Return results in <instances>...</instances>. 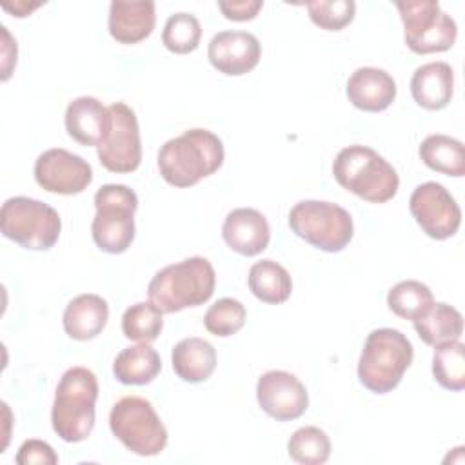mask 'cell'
I'll use <instances>...</instances> for the list:
<instances>
[{
	"instance_id": "d590c367",
	"label": "cell",
	"mask_w": 465,
	"mask_h": 465,
	"mask_svg": "<svg viewBox=\"0 0 465 465\" xmlns=\"http://www.w3.org/2000/svg\"><path fill=\"white\" fill-rule=\"evenodd\" d=\"M42 5V2H36V4H29V2H15V4H2V7L5 11H9L13 16L16 18H24V16H29L35 9H38Z\"/></svg>"
},
{
	"instance_id": "1f68e13d",
	"label": "cell",
	"mask_w": 465,
	"mask_h": 465,
	"mask_svg": "<svg viewBox=\"0 0 465 465\" xmlns=\"http://www.w3.org/2000/svg\"><path fill=\"white\" fill-rule=\"evenodd\" d=\"M247 318V311L243 303L236 298H220L216 300L203 316L205 329L220 338H227L236 334Z\"/></svg>"
},
{
	"instance_id": "cb8c5ba5",
	"label": "cell",
	"mask_w": 465,
	"mask_h": 465,
	"mask_svg": "<svg viewBox=\"0 0 465 465\" xmlns=\"http://www.w3.org/2000/svg\"><path fill=\"white\" fill-rule=\"evenodd\" d=\"M162 371V360L149 343H138L120 351L113 361V374L124 385H147Z\"/></svg>"
},
{
	"instance_id": "ba28073f",
	"label": "cell",
	"mask_w": 465,
	"mask_h": 465,
	"mask_svg": "<svg viewBox=\"0 0 465 465\" xmlns=\"http://www.w3.org/2000/svg\"><path fill=\"white\" fill-rule=\"evenodd\" d=\"M291 231L325 252L343 251L352 236L354 223L349 211L334 202L302 200L289 211Z\"/></svg>"
},
{
	"instance_id": "52a82bcc",
	"label": "cell",
	"mask_w": 465,
	"mask_h": 465,
	"mask_svg": "<svg viewBox=\"0 0 465 465\" xmlns=\"http://www.w3.org/2000/svg\"><path fill=\"white\" fill-rule=\"evenodd\" d=\"M2 234L29 251L51 249L62 231V220L54 207L27 196H13L0 209Z\"/></svg>"
},
{
	"instance_id": "4dcf8cb0",
	"label": "cell",
	"mask_w": 465,
	"mask_h": 465,
	"mask_svg": "<svg viewBox=\"0 0 465 465\" xmlns=\"http://www.w3.org/2000/svg\"><path fill=\"white\" fill-rule=\"evenodd\" d=\"M202 38V25L191 13H174L167 18L162 31V44L174 54L196 51Z\"/></svg>"
},
{
	"instance_id": "ffe728a7",
	"label": "cell",
	"mask_w": 465,
	"mask_h": 465,
	"mask_svg": "<svg viewBox=\"0 0 465 465\" xmlns=\"http://www.w3.org/2000/svg\"><path fill=\"white\" fill-rule=\"evenodd\" d=\"M454 91V71L447 62L420 65L411 78L414 102L427 111H440L449 105Z\"/></svg>"
},
{
	"instance_id": "e575fe53",
	"label": "cell",
	"mask_w": 465,
	"mask_h": 465,
	"mask_svg": "<svg viewBox=\"0 0 465 465\" xmlns=\"http://www.w3.org/2000/svg\"><path fill=\"white\" fill-rule=\"evenodd\" d=\"M263 7L262 0H236V2H218V9L227 20L232 22H247L256 18L260 9Z\"/></svg>"
},
{
	"instance_id": "8992f818",
	"label": "cell",
	"mask_w": 465,
	"mask_h": 465,
	"mask_svg": "<svg viewBox=\"0 0 465 465\" xmlns=\"http://www.w3.org/2000/svg\"><path fill=\"white\" fill-rule=\"evenodd\" d=\"M94 207L91 234L96 247L109 254L125 252L134 240L136 193L122 183H105L94 194Z\"/></svg>"
},
{
	"instance_id": "5bb4252c",
	"label": "cell",
	"mask_w": 465,
	"mask_h": 465,
	"mask_svg": "<svg viewBox=\"0 0 465 465\" xmlns=\"http://www.w3.org/2000/svg\"><path fill=\"white\" fill-rule=\"evenodd\" d=\"M256 400L260 409L276 421L300 418L309 407L305 385L287 371H267L258 378Z\"/></svg>"
},
{
	"instance_id": "d6986e66",
	"label": "cell",
	"mask_w": 465,
	"mask_h": 465,
	"mask_svg": "<svg viewBox=\"0 0 465 465\" xmlns=\"http://www.w3.org/2000/svg\"><path fill=\"white\" fill-rule=\"evenodd\" d=\"M107 107L94 96H78L69 102L64 116L67 134L85 147H98L107 129Z\"/></svg>"
},
{
	"instance_id": "5b68a950",
	"label": "cell",
	"mask_w": 465,
	"mask_h": 465,
	"mask_svg": "<svg viewBox=\"0 0 465 465\" xmlns=\"http://www.w3.org/2000/svg\"><path fill=\"white\" fill-rule=\"evenodd\" d=\"M412 356V343L401 331L374 329L367 334L358 360V380L371 392L387 394L400 385Z\"/></svg>"
},
{
	"instance_id": "8fae6325",
	"label": "cell",
	"mask_w": 465,
	"mask_h": 465,
	"mask_svg": "<svg viewBox=\"0 0 465 465\" xmlns=\"http://www.w3.org/2000/svg\"><path fill=\"white\" fill-rule=\"evenodd\" d=\"M107 113V129L96 147L98 160L111 173H133L142 162V140L136 114L124 102L111 104Z\"/></svg>"
},
{
	"instance_id": "d4e9b609",
	"label": "cell",
	"mask_w": 465,
	"mask_h": 465,
	"mask_svg": "<svg viewBox=\"0 0 465 465\" xmlns=\"http://www.w3.org/2000/svg\"><path fill=\"white\" fill-rule=\"evenodd\" d=\"M249 291L263 303L278 305L289 300L292 292L291 274L274 260H262L251 265L247 276Z\"/></svg>"
},
{
	"instance_id": "f1b7e54d",
	"label": "cell",
	"mask_w": 465,
	"mask_h": 465,
	"mask_svg": "<svg viewBox=\"0 0 465 465\" xmlns=\"http://www.w3.org/2000/svg\"><path fill=\"white\" fill-rule=\"evenodd\" d=\"M434 303L432 291L418 280H403L389 289L387 305L392 314L403 320L418 318L425 309Z\"/></svg>"
},
{
	"instance_id": "4fadbf2b",
	"label": "cell",
	"mask_w": 465,
	"mask_h": 465,
	"mask_svg": "<svg viewBox=\"0 0 465 465\" xmlns=\"http://www.w3.org/2000/svg\"><path fill=\"white\" fill-rule=\"evenodd\" d=\"M36 183L53 194H80L93 182V167L82 156L62 149H47L35 162Z\"/></svg>"
},
{
	"instance_id": "9a60e30c",
	"label": "cell",
	"mask_w": 465,
	"mask_h": 465,
	"mask_svg": "<svg viewBox=\"0 0 465 465\" xmlns=\"http://www.w3.org/2000/svg\"><path fill=\"white\" fill-rule=\"evenodd\" d=\"M262 56L260 40L247 31H220L207 45L211 65L227 76H242L252 71Z\"/></svg>"
},
{
	"instance_id": "9c48e42d",
	"label": "cell",
	"mask_w": 465,
	"mask_h": 465,
	"mask_svg": "<svg viewBox=\"0 0 465 465\" xmlns=\"http://www.w3.org/2000/svg\"><path fill=\"white\" fill-rule=\"evenodd\" d=\"M109 427L127 450L138 456H158L169 440L167 429L153 403L140 396H124L109 414Z\"/></svg>"
},
{
	"instance_id": "7c38bea8",
	"label": "cell",
	"mask_w": 465,
	"mask_h": 465,
	"mask_svg": "<svg viewBox=\"0 0 465 465\" xmlns=\"http://www.w3.org/2000/svg\"><path fill=\"white\" fill-rule=\"evenodd\" d=\"M409 209L421 231L434 240L454 236L461 225V209L454 196L438 182L418 185L409 200Z\"/></svg>"
},
{
	"instance_id": "7a4b0ae2",
	"label": "cell",
	"mask_w": 465,
	"mask_h": 465,
	"mask_svg": "<svg viewBox=\"0 0 465 465\" xmlns=\"http://www.w3.org/2000/svg\"><path fill=\"white\" fill-rule=\"evenodd\" d=\"M214 285L216 272L211 262L191 256L160 269L147 285V296L162 312L173 314L209 302Z\"/></svg>"
},
{
	"instance_id": "83f0119b",
	"label": "cell",
	"mask_w": 465,
	"mask_h": 465,
	"mask_svg": "<svg viewBox=\"0 0 465 465\" xmlns=\"http://www.w3.org/2000/svg\"><path fill=\"white\" fill-rule=\"evenodd\" d=\"M163 329V312L151 302H138L125 309L122 316V332L127 340L138 343L154 341Z\"/></svg>"
},
{
	"instance_id": "836d02e7",
	"label": "cell",
	"mask_w": 465,
	"mask_h": 465,
	"mask_svg": "<svg viewBox=\"0 0 465 465\" xmlns=\"http://www.w3.org/2000/svg\"><path fill=\"white\" fill-rule=\"evenodd\" d=\"M16 463L18 465H54L58 463V456L54 454L53 447L47 441L42 440H25L16 454Z\"/></svg>"
},
{
	"instance_id": "f546056e",
	"label": "cell",
	"mask_w": 465,
	"mask_h": 465,
	"mask_svg": "<svg viewBox=\"0 0 465 465\" xmlns=\"http://www.w3.org/2000/svg\"><path fill=\"white\" fill-rule=\"evenodd\" d=\"M289 458L302 465H322L331 456V440L325 430L314 425L292 432L287 441Z\"/></svg>"
},
{
	"instance_id": "6da1fadb",
	"label": "cell",
	"mask_w": 465,
	"mask_h": 465,
	"mask_svg": "<svg viewBox=\"0 0 465 465\" xmlns=\"http://www.w3.org/2000/svg\"><path fill=\"white\" fill-rule=\"evenodd\" d=\"M225 158L222 140L209 129H189L158 151V171L173 187H193L214 174Z\"/></svg>"
},
{
	"instance_id": "e0dca14e",
	"label": "cell",
	"mask_w": 465,
	"mask_h": 465,
	"mask_svg": "<svg viewBox=\"0 0 465 465\" xmlns=\"http://www.w3.org/2000/svg\"><path fill=\"white\" fill-rule=\"evenodd\" d=\"M396 82L378 67H358L347 80L345 94L349 102L365 113H381L396 98Z\"/></svg>"
},
{
	"instance_id": "7402d4cb",
	"label": "cell",
	"mask_w": 465,
	"mask_h": 465,
	"mask_svg": "<svg viewBox=\"0 0 465 465\" xmlns=\"http://www.w3.org/2000/svg\"><path fill=\"white\" fill-rule=\"evenodd\" d=\"M174 374L187 383H200L211 378L216 369L214 347L198 336L180 340L171 352Z\"/></svg>"
},
{
	"instance_id": "4316f807",
	"label": "cell",
	"mask_w": 465,
	"mask_h": 465,
	"mask_svg": "<svg viewBox=\"0 0 465 465\" xmlns=\"http://www.w3.org/2000/svg\"><path fill=\"white\" fill-rule=\"evenodd\" d=\"M432 374L447 391L458 392L465 389V345L460 340L434 347Z\"/></svg>"
},
{
	"instance_id": "d6a6232c",
	"label": "cell",
	"mask_w": 465,
	"mask_h": 465,
	"mask_svg": "<svg viewBox=\"0 0 465 465\" xmlns=\"http://www.w3.org/2000/svg\"><path fill=\"white\" fill-rule=\"evenodd\" d=\"M307 13L314 25L325 31H341L356 15L352 0H314L307 2Z\"/></svg>"
},
{
	"instance_id": "277c9868",
	"label": "cell",
	"mask_w": 465,
	"mask_h": 465,
	"mask_svg": "<svg viewBox=\"0 0 465 465\" xmlns=\"http://www.w3.org/2000/svg\"><path fill=\"white\" fill-rule=\"evenodd\" d=\"M332 174L345 191L371 203L392 200L400 187L396 169L365 145L343 147L332 162Z\"/></svg>"
},
{
	"instance_id": "484cf974",
	"label": "cell",
	"mask_w": 465,
	"mask_h": 465,
	"mask_svg": "<svg viewBox=\"0 0 465 465\" xmlns=\"http://www.w3.org/2000/svg\"><path fill=\"white\" fill-rule=\"evenodd\" d=\"M421 162L441 174L461 178L465 174V147L447 134H429L418 149Z\"/></svg>"
},
{
	"instance_id": "2e32d148",
	"label": "cell",
	"mask_w": 465,
	"mask_h": 465,
	"mask_svg": "<svg viewBox=\"0 0 465 465\" xmlns=\"http://www.w3.org/2000/svg\"><path fill=\"white\" fill-rule=\"evenodd\" d=\"M222 238L227 247L242 256L263 252L271 240L267 218L252 207L232 209L222 225Z\"/></svg>"
},
{
	"instance_id": "ac0fdd59",
	"label": "cell",
	"mask_w": 465,
	"mask_h": 465,
	"mask_svg": "<svg viewBox=\"0 0 465 465\" xmlns=\"http://www.w3.org/2000/svg\"><path fill=\"white\" fill-rule=\"evenodd\" d=\"M156 24L154 2L140 0V2H124L114 0L109 5L107 27L109 35L125 45L138 44L145 40Z\"/></svg>"
},
{
	"instance_id": "30bf717a",
	"label": "cell",
	"mask_w": 465,
	"mask_h": 465,
	"mask_svg": "<svg viewBox=\"0 0 465 465\" xmlns=\"http://www.w3.org/2000/svg\"><path fill=\"white\" fill-rule=\"evenodd\" d=\"M396 9L403 22V38L416 54L449 51L458 36V25L434 0L398 2Z\"/></svg>"
},
{
	"instance_id": "44dd1931",
	"label": "cell",
	"mask_w": 465,
	"mask_h": 465,
	"mask_svg": "<svg viewBox=\"0 0 465 465\" xmlns=\"http://www.w3.org/2000/svg\"><path fill=\"white\" fill-rule=\"evenodd\" d=\"M109 305L107 302L93 292L74 296L64 311V331L69 338L87 341L96 338L107 325Z\"/></svg>"
},
{
	"instance_id": "3957f363",
	"label": "cell",
	"mask_w": 465,
	"mask_h": 465,
	"mask_svg": "<svg viewBox=\"0 0 465 465\" xmlns=\"http://www.w3.org/2000/svg\"><path fill=\"white\" fill-rule=\"evenodd\" d=\"M98 400V380L87 367L67 369L54 391L51 409L53 430L67 443L87 440L94 427V405Z\"/></svg>"
},
{
	"instance_id": "603a6c76",
	"label": "cell",
	"mask_w": 465,
	"mask_h": 465,
	"mask_svg": "<svg viewBox=\"0 0 465 465\" xmlns=\"http://www.w3.org/2000/svg\"><path fill=\"white\" fill-rule=\"evenodd\" d=\"M412 325L421 341L430 347L460 340L463 332V318L460 311L443 302L432 303L425 309L412 320Z\"/></svg>"
}]
</instances>
